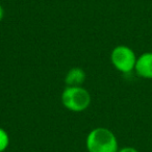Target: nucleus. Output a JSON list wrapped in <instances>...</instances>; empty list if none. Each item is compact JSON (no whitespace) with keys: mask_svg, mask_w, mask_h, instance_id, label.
Returning <instances> with one entry per match:
<instances>
[{"mask_svg":"<svg viewBox=\"0 0 152 152\" xmlns=\"http://www.w3.org/2000/svg\"><path fill=\"white\" fill-rule=\"evenodd\" d=\"M3 17H4V10H3L2 5L0 4V21H2Z\"/></svg>","mask_w":152,"mask_h":152,"instance_id":"nucleus-8","label":"nucleus"},{"mask_svg":"<svg viewBox=\"0 0 152 152\" xmlns=\"http://www.w3.org/2000/svg\"><path fill=\"white\" fill-rule=\"evenodd\" d=\"M134 71L146 79H152V52H145L137 58Z\"/></svg>","mask_w":152,"mask_h":152,"instance_id":"nucleus-4","label":"nucleus"},{"mask_svg":"<svg viewBox=\"0 0 152 152\" xmlns=\"http://www.w3.org/2000/svg\"><path fill=\"white\" fill-rule=\"evenodd\" d=\"M118 152H139V151L133 147H123L121 149H119Z\"/></svg>","mask_w":152,"mask_h":152,"instance_id":"nucleus-7","label":"nucleus"},{"mask_svg":"<svg viewBox=\"0 0 152 152\" xmlns=\"http://www.w3.org/2000/svg\"><path fill=\"white\" fill-rule=\"evenodd\" d=\"M10 145V137L9 133L0 127V152H5L7 148Z\"/></svg>","mask_w":152,"mask_h":152,"instance_id":"nucleus-6","label":"nucleus"},{"mask_svg":"<svg viewBox=\"0 0 152 152\" xmlns=\"http://www.w3.org/2000/svg\"><path fill=\"white\" fill-rule=\"evenodd\" d=\"M88 152H118L116 134L105 127H96L89 132L86 140Z\"/></svg>","mask_w":152,"mask_h":152,"instance_id":"nucleus-1","label":"nucleus"},{"mask_svg":"<svg viewBox=\"0 0 152 152\" xmlns=\"http://www.w3.org/2000/svg\"><path fill=\"white\" fill-rule=\"evenodd\" d=\"M85 81L86 72L79 67L71 68L65 76L66 87H81Z\"/></svg>","mask_w":152,"mask_h":152,"instance_id":"nucleus-5","label":"nucleus"},{"mask_svg":"<svg viewBox=\"0 0 152 152\" xmlns=\"http://www.w3.org/2000/svg\"><path fill=\"white\" fill-rule=\"evenodd\" d=\"M61 103L70 112L81 113L90 106L92 101L91 94L81 87H66L61 93Z\"/></svg>","mask_w":152,"mask_h":152,"instance_id":"nucleus-2","label":"nucleus"},{"mask_svg":"<svg viewBox=\"0 0 152 152\" xmlns=\"http://www.w3.org/2000/svg\"><path fill=\"white\" fill-rule=\"evenodd\" d=\"M137 58L134 51L125 45L115 47L110 53V61L115 69L124 74L130 73L134 70Z\"/></svg>","mask_w":152,"mask_h":152,"instance_id":"nucleus-3","label":"nucleus"}]
</instances>
